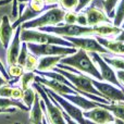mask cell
Returning a JSON list of instances; mask_svg holds the SVG:
<instances>
[{
	"mask_svg": "<svg viewBox=\"0 0 124 124\" xmlns=\"http://www.w3.org/2000/svg\"><path fill=\"white\" fill-rule=\"evenodd\" d=\"M64 14H65V11L59 8V6H57L45 11L43 14L39 15L36 19L23 23L21 26L22 28H25V30H35V28L46 27V26L62 25Z\"/></svg>",
	"mask_w": 124,
	"mask_h": 124,
	"instance_id": "3",
	"label": "cell"
},
{
	"mask_svg": "<svg viewBox=\"0 0 124 124\" xmlns=\"http://www.w3.org/2000/svg\"><path fill=\"white\" fill-rule=\"evenodd\" d=\"M100 45H102L111 54L116 56H124V43L118 41L113 38H103V37H96Z\"/></svg>",
	"mask_w": 124,
	"mask_h": 124,
	"instance_id": "16",
	"label": "cell"
},
{
	"mask_svg": "<svg viewBox=\"0 0 124 124\" xmlns=\"http://www.w3.org/2000/svg\"><path fill=\"white\" fill-rule=\"evenodd\" d=\"M86 122H87V124H100V123H95V122H92V121L87 120V119H86ZM103 124H111V123H103Z\"/></svg>",
	"mask_w": 124,
	"mask_h": 124,
	"instance_id": "44",
	"label": "cell"
},
{
	"mask_svg": "<svg viewBox=\"0 0 124 124\" xmlns=\"http://www.w3.org/2000/svg\"><path fill=\"white\" fill-rule=\"evenodd\" d=\"M12 90H13V87L11 86L10 83L6 84V85H2L1 87H0V97L11 98V96H12Z\"/></svg>",
	"mask_w": 124,
	"mask_h": 124,
	"instance_id": "32",
	"label": "cell"
},
{
	"mask_svg": "<svg viewBox=\"0 0 124 124\" xmlns=\"http://www.w3.org/2000/svg\"><path fill=\"white\" fill-rule=\"evenodd\" d=\"M92 83L95 86L97 90L100 93L101 97L107 100H109L111 103L114 102H123L124 103V92L121 88L112 85L110 83L103 81H98L92 77Z\"/></svg>",
	"mask_w": 124,
	"mask_h": 124,
	"instance_id": "8",
	"label": "cell"
},
{
	"mask_svg": "<svg viewBox=\"0 0 124 124\" xmlns=\"http://www.w3.org/2000/svg\"><path fill=\"white\" fill-rule=\"evenodd\" d=\"M121 28H122V30H124V22H123L122 25H121Z\"/></svg>",
	"mask_w": 124,
	"mask_h": 124,
	"instance_id": "46",
	"label": "cell"
},
{
	"mask_svg": "<svg viewBox=\"0 0 124 124\" xmlns=\"http://www.w3.org/2000/svg\"><path fill=\"white\" fill-rule=\"evenodd\" d=\"M78 4V0H59V8L64 10L65 12L68 11H75Z\"/></svg>",
	"mask_w": 124,
	"mask_h": 124,
	"instance_id": "29",
	"label": "cell"
},
{
	"mask_svg": "<svg viewBox=\"0 0 124 124\" xmlns=\"http://www.w3.org/2000/svg\"><path fill=\"white\" fill-rule=\"evenodd\" d=\"M38 31L50 34L57 35L60 37H88V36H95L94 27L90 26H81V25H66L62 24L58 26H46V27L37 28Z\"/></svg>",
	"mask_w": 124,
	"mask_h": 124,
	"instance_id": "5",
	"label": "cell"
},
{
	"mask_svg": "<svg viewBox=\"0 0 124 124\" xmlns=\"http://www.w3.org/2000/svg\"><path fill=\"white\" fill-rule=\"evenodd\" d=\"M8 83H9V82L7 81V79L1 75V73H0V87H1L2 85H6V84H8Z\"/></svg>",
	"mask_w": 124,
	"mask_h": 124,
	"instance_id": "42",
	"label": "cell"
},
{
	"mask_svg": "<svg viewBox=\"0 0 124 124\" xmlns=\"http://www.w3.org/2000/svg\"><path fill=\"white\" fill-rule=\"evenodd\" d=\"M16 109L15 108H9V109H0V113H12L15 112Z\"/></svg>",
	"mask_w": 124,
	"mask_h": 124,
	"instance_id": "41",
	"label": "cell"
},
{
	"mask_svg": "<svg viewBox=\"0 0 124 124\" xmlns=\"http://www.w3.org/2000/svg\"><path fill=\"white\" fill-rule=\"evenodd\" d=\"M28 54H30V51H28V48H27V44H26V43H22L21 51H20L19 58H17V64H20V65L24 66L26 59H27Z\"/></svg>",
	"mask_w": 124,
	"mask_h": 124,
	"instance_id": "30",
	"label": "cell"
},
{
	"mask_svg": "<svg viewBox=\"0 0 124 124\" xmlns=\"http://www.w3.org/2000/svg\"><path fill=\"white\" fill-rule=\"evenodd\" d=\"M27 44L28 51L31 54L40 57H47V56H61V57H68L71 54H75L77 51L76 48L74 47H64V46L58 45H50V44Z\"/></svg>",
	"mask_w": 124,
	"mask_h": 124,
	"instance_id": "6",
	"label": "cell"
},
{
	"mask_svg": "<svg viewBox=\"0 0 124 124\" xmlns=\"http://www.w3.org/2000/svg\"><path fill=\"white\" fill-rule=\"evenodd\" d=\"M47 6H58L59 0H44Z\"/></svg>",
	"mask_w": 124,
	"mask_h": 124,
	"instance_id": "40",
	"label": "cell"
},
{
	"mask_svg": "<svg viewBox=\"0 0 124 124\" xmlns=\"http://www.w3.org/2000/svg\"><path fill=\"white\" fill-rule=\"evenodd\" d=\"M76 17H77V13L75 11H68L64 14L63 24H66V25H75L76 24Z\"/></svg>",
	"mask_w": 124,
	"mask_h": 124,
	"instance_id": "31",
	"label": "cell"
},
{
	"mask_svg": "<svg viewBox=\"0 0 124 124\" xmlns=\"http://www.w3.org/2000/svg\"><path fill=\"white\" fill-rule=\"evenodd\" d=\"M113 39H116V40H118V41H122V43H124V30H121V32L119 33V35H116Z\"/></svg>",
	"mask_w": 124,
	"mask_h": 124,
	"instance_id": "39",
	"label": "cell"
},
{
	"mask_svg": "<svg viewBox=\"0 0 124 124\" xmlns=\"http://www.w3.org/2000/svg\"><path fill=\"white\" fill-rule=\"evenodd\" d=\"M14 124H21V123H19V122H16V123H14Z\"/></svg>",
	"mask_w": 124,
	"mask_h": 124,
	"instance_id": "47",
	"label": "cell"
},
{
	"mask_svg": "<svg viewBox=\"0 0 124 124\" xmlns=\"http://www.w3.org/2000/svg\"><path fill=\"white\" fill-rule=\"evenodd\" d=\"M41 98L39 94L36 92V96H35V100L33 103L32 108L30 110V119L32 124H43L44 119V110L40 105Z\"/></svg>",
	"mask_w": 124,
	"mask_h": 124,
	"instance_id": "19",
	"label": "cell"
},
{
	"mask_svg": "<svg viewBox=\"0 0 124 124\" xmlns=\"http://www.w3.org/2000/svg\"><path fill=\"white\" fill-rule=\"evenodd\" d=\"M114 124H124V121L119 120V119H116V121H114Z\"/></svg>",
	"mask_w": 124,
	"mask_h": 124,
	"instance_id": "43",
	"label": "cell"
},
{
	"mask_svg": "<svg viewBox=\"0 0 124 124\" xmlns=\"http://www.w3.org/2000/svg\"><path fill=\"white\" fill-rule=\"evenodd\" d=\"M83 116L85 119L92 121L95 123H114L116 118L110 111H108L106 108L98 106L96 108L89 109L87 111H83Z\"/></svg>",
	"mask_w": 124,
	"mask_h": 124,
	"instance_id": "11",
	"label": "cell"
},
{
	"mask_svg": "<svg viewBox=\"0 0 124 124\" xmlns=\"http://www.w3.org/2000/svg\"><path fill=\"white\" fill-rule=\"evenodd\" d=\"M0 73H1V75L7 79V81L10 82L11 78H10V76H9V74H8V71H7L6 66L3 65V63H2L1 60H0Z\"/></svg>",
	"mask_w": 124,
	"mask_h": 124,
	"instance_id": "36",
	"label": "cell"
},
{
	"mask_svg": "<svg viewBox=\"0 0 124 124\" xmlns=\"http://www.w3.org/2000/svg\"><path fill=\"white\" fill-rule=\"evenodd\" d=\"M9 108H17V109L23 110V111H30V108L26 107L22 100L0 97V109H9Z\"/></svg>",
	"mask_w": 124,
	"mask_h": 124,
	"instance_id": "20",
	"label": "cell"
},
{
	"mask_svg": "<svg viewBox=\"0 0 124 124\" xmlns=\"http://www.w3.org/2000/svg\"><path fill=\"white\" fill-rule=\"evenodd\" d=\"M120 1L121 0H105L103 1V10L112 21L114 17V10Z\"/></svg>",
	"mask_w": 124,
	"mask_h": 124,
	"instance_id": "27",
	"label": "cell"
},
{
	"mask_svg": "<svg viewBox=\"0 0 124 124\" xmlns=\"http://www.w3.org/2000/svg\"><path fill=\"white\" fill-rule=\"evenodd\" d=\"M60 64L72 66L75 70L79 71V72L84 73V74L88 75L93 78L102 81V77H101V74L99 72L97 64L92 59L90 54L88 52H86L85 50L77 49V51L75 54L68 57H63L60 61Z\"/></svg>",
	"mask_w": 124,
	"mask_h": 124,
	"instance_id": "1",
	"label": "cell"
},
{
	"mask_svg": "<svg viewBox=\"0 0 124 124\" xmlns=\"http://www.w3.org/2000/svg\"><path fill=\"white\" fill-rule=\"evenodd\" d=\"M15 30L12 27L10 17L8 15H3L0 21V43L4 49H8L13 36H14Z\"/></svg>",
	"mask_w": 124,
	"mask_h": 124,
	"instance_id": "14",
	"label": "cell"
},
{
	"mask_svg": "<svg viewBox=\"0 0 124 124\" xmlns=\"http://www.w3.org/2000/svg\"><path fill=\"white\" fill-rule=\"evenodd\" d=\"M21 31H22V26L16 27L14 36H13L12 40H11L8 49H7V64H8V66L17 63V58H19V54L22 47Z\"/></svg>",
	"mask_w": 124,
	"mask_h": 124,
	"instance_id": "13",
	"label": "cell"
},
{
	"mask_svg": "<svg viewBox=\"0 0 124 124\" xmlns=\"http://www.w3.org/2000/svg\"><path fill=\"white\" fill-rule=\"evenodd\" d=\"M32 86L39 94V96H40V98H41L40 105L46 114L45 116L47 118L48 122L50 124H66L65 120H64V116H63L62 108L52 98V96L47 94L44 90L43 86L39 83H37V82H34V84Z\"/></svg>",
	"mask_w": 124,
	"mask_h": 124,
	"instance_id": "2",
	"label": "cell"
},
{
	"mask_svg": "<svg viewBox=\"0 0 124 124\" xmlns=\"http://www.w3.org/2000/svg\"><path fill=\"white\" fill-rule=\"evenodd\" d=\"M90 54V57H92V59L94 60V62L97 64V66H98L99 72H100L101 77H102V81L107 82V83H110V84H112V85L123 89L124 87L120 84V82L118 81V77H116V71L114 70L113 68H111L107 62L103 60L101 54H97V52H92V54Z\"/></svg>",
	"mask_w": 124,
	"mask_h": 124,
	"instance_id": "9",
	"label": "cell"
},
{
	"mask_svg": "<svg viewBox=\"0 0 124 124\" xmlns=\"http://www.w3.org/2000/svg\"><path fill=\"white\" fill-rule=\"evenodd\" d=\"M93 1L94 0H78V4H77V8L75 10V12L78 13L81 11L85 10L86 8H88L90 6V2H93Z\"/></svg>",
	"mask_w": 124,
	"mask_h": 124,
	"instance_id": "35",
	"label": "cell"
},
{
	"mask_svg": "<svg viewBox=\"0 0 124 124\" xmlns=\"http://www.w3.org/2000/svg\"><path fill=\"white\" fill-rule=\"evenodd\" d=\"M21 40L22 43L50 44V45L64 46V47H74L70 41L64 39L63 37L57 36V35L50 34V33L41 32V31H36V30H25V28H22Z\"/></svg>",
	"mask_w": 124,
	"mask_h": 124,
	"instance_id": "4",
	"label": "cell"
},
{
	"mask_svg": "<svg viewBox=\"0 0 124 124\" xmlns=\"http://www.w3.org/2000/svg\"><path fill=\"white\" fill-rule=\"evenodd\" d=\"M103 60L107 62L111 68H113L116 71L123 70L124 71V58L123 57H113L112 54H101Z\"/></svg>",
	"mask_w": 124,
	"mask_h": 124,
	"instance_id": "22",
	"label": "cell"
},
{
	"mask_svg": "<svg viewBox=\"0 0 124 124\" xmlns=\"http://www.w3.org/2000/svg\"><path fill=\"white\" fill-rule=\"evenodd\" d=\"M43 124H50V123H48V120L46 116H44V119H43Z\"/></svg>",
	"mask_w": 124,
	"mask_h": 124,
	"instance_id": "45",
	"label": "cell"
},
{
	"mask_svg": "<svg viewBox=\"0 0 124 124\" xmlns=\"http://www.w3.org/2000/svg\"><path fill=\"white\" fill-rule=\"evenodd\" d=\"M122 90H123V92H124V88H123V89H122Z\"/></svg>",
	"mask_w": 124,
	"mask_h": 124,
	"instance_id": "48",
	"label": "cell"
},
{
	"mask_svg": "<svg viewBox=\"0 0 124 124\" xmlns=\"http://www.w3.org/2000/svg\"><path fill=\"white\" fill-rule=\"evenodd\" d=\"M63 57L61 56H47L40 57L38 62V66L35 72H48V71H54V68H57L60 63L61 59Z\"/></svg>",
	"mask_w": 124,
	"mask_h": 124,
	"instance_id": "17",
	"label": "cell"
},
{
	"mask_svg": "<svg viewBox=\"0 0 124 124\" xmlns=\"http://www.w3.org/2000/svg\"><path fill=\"white\" fill-rule=\"evenodd\" d=\"M7 71H8V74L10 76V78H20L23 75V73L25 72L23 66L17 63L13 64V65H9Z\"/></svg>",
	"mask_w": 124,
	"mask_h": 124,
	"instance_id": "28",
	"label": "cell"
},
{
	"mask_svg": "<svg viewBox=\"0 0 124 124\" xmlns=\"http://www.w3.org/2000/svg\"><path fill=\"white\" fill-rule=\"evenodd\" d=\"M35 82H37V83H39V84H41V85L48 87L49 89H51L52 92L57 93V94L60 95V96H63V95H66V94L68 95L78 94L75 89H73L72 87L65 85V84L60 83V82L54 81V79H51V78L39 76V75H37V74H36V77H35Z\"/></svg>",
	"mask_w": 124,
	"mask_h": 124,
	"instance_id": "12",
	"label": "cell"
},
{
	"mask_svg": "<svg viewBox=\"0 0 124 124\" xmlns=\"http://www.w3.org/2000/svg\"><path fill=\"white\" fill-rule=\"evenodd\" d=\"M62 111H63V110H62ZM63 116H64V120H65L66 124H78L75 120H73L71 116H69L68 114L65 113V112H63Z\"/></svg>",
	"mask_w": 124,
	"mask_h": 124,
	"instance_id": "38",
	"label": "cell"
},
{
	"mask_svg": "<svg viewBox=\"0 0 124 124\" xmlns=\"http://www.w3.org/2000/svg\"><path fill=\"white\" fill-rule=\"evenodd\" d=\"M35 96H36V90L32 87L27 88V89L24 90L23 93V98H22V101H23V103L26 106L27 108H32L33 103H34V100H35Z\"/></svg>",
	"mask_w": 124,
	"mask_h": 124,
	"instance_id": "26",
	"label": "cell"
},
{
	"mask_svg": "<svg viewBox=\"0 0 124 124\" xmlns=\"http://www.w3.org/2000/svg\"><path fill=\"white\" fill-rule=\"evenodd\" d=\"M76 24L77 25H81V26H88L87 25V17H86V14L84 13V11H81V12L77 13Z\"/></svg>",
	"mask_w": 124,
	"mask_h": 124,
	"instance_id": "34",
	"label": "cell"
},
{
	"mask_svg": "<svg viewBox=\"0 0 124 124\" xmlns=\"http://www.w3.org/2000/svg\"><path fill=\"white\" fill-rule=\"evenodd\" d=\"M68 41H70L76 49L85 50L88 54L97 52L100 54H111L102 45L99 44L96 36H88V37H65Z\"/></svg>",
	"mask_w": 124,
	"mask_h": 124,
	"instance_id": "7",
	"label": "cell"
},
{
	"mask_svg": "<svg viewBox=\"0 0 124 124\" xmlns=\"http://www.w3.org/2000/svg\"><path fill=\"white\" fill-rule=\"evenodd\" d=\"M23 93H24V90L22 89L20 86H17V87H13L11 98L15 99V100H22V98H23Z\"/></svg>",
	"mask_w": 124,
	"mask_h": 124,
	"instance_id": "33",
	"label": "cell"
},
{
	"mask_svg": "<svg viewBox=\"0 0 124 124\" xmlns=\"http://www.w3.org/2000/svg\"><path fill=\"white\" fill-rule=\"evenodd\" d=\"M87 17V25L90 27L100 25V24H113V21L107 15L103 9L97 8L90 4L88 8L83 10Z\"/></svg>",
	"mask_w": 124,
	"mask_h": 124,
	"instance_id": "10",
	"label": "cell"
},
{
	"mask_svg": "<svg viewBox=\"0 0 124 124\" xmlns=\"http://www.w3.org/2000/svg\"><path fill=\"white\" fill-rule=\"evenodd\" d=\"M35 77H36L35 72H24L23 75L19 78V86L23 90L32 87V85L35 82Z\"/></svg>",
	"mask_w": 124,
	"mask_h": 124,
	"instance_id": "23",
	"label": "cell"
},
{
	"mask_svg": "<svg viewBox=\"0 0 124 124\" xmlns=\"http://www.w3.org/2000/svg\"><path fill=\"white\" fill-rule=\"evenodd\" d=\"M122 28L114 26L113 24H100V25L94 26V32L96 37H103V38H109V37H114L119 35Z\"/></svg>",
	"mask_w": 124,
	"mask_h": 124,
	"instance_id": "18",
	"label": "cell"
},
{
	"mask_svg": "<svg viewBox=\"0 0 124 124\" xmlns=\"http://www.w3.org/2000/svg\"><path fill=\"white\" fill-rule=\"evenodd\" d=\"M124 22V0H121L118 3L116 10H114V17H113V25L121 27Z\"/></svg>",
	"mask_w": 124,
	"mask_h": 124,
	"instance_id": "24",
	"label": "cell"
},
{
	"mask_svg": "<svg viewBox=\"0 0 124 124\" xmlns=\"http://www.w3.org/2000/svg\"><path fill=\"white\" fill-rule=\"evenodd\" d=\"M116 77H118V81L120 82V84L124 87V71L123 70L116 71Z\"/></svg>",
	"mask_w": 124,
	"mask_h": 124,
	"instance_id": "37",
	"label": "cell"
},
{
	"mask_svg": "<svg viewBox=\"0 0 124 124\" xmlns=\"http://www.w3.org/2000/svg\"><path fill=\"white\" fill-rule=\"evenodd\" d=\"M99 106L106 108L108 111H110L116 119L124 121V103L123 102H114V103H109V105L99 103Z\"/></svg>",
	"mask_w": 124,
	"mask_h": 124,
	"instance_id": "21",
	"label": "cell"
},
{
	"mask_svg": "<svg viewBox=\"0 0 124 124\" xmlns=\"http://www.w3.org/2000/svg\"><path fill=\"white\" fill-rule=\"evenodd\" d=\"M38 62H39V58L37 56L33 54H28L27 59L25 61V64H24V71L25 72H35L37 70V66H38Z\"/></svg>",
	"mask_w": 124,
	"mask_h": 124,
	"instance_id": "25",
	"label": "cell"
},
{
	"mask_svg": "<svg viewBox=\"0 0 124 124\" xmlns=\"http://www.w3.org/2000/svg\"><path fill=\"white\" fill-rule=\"evenodd\" d=\"M62 97L69 100L70 102H72L73 105H75L76 107H78L79 109H82L83 111H87L89 109H93V108H96L99 106V102H96V101H93L90 99L86 98V97L82 96L79 94L76 95H63Z\"/></svg>",
	"mask_w": 124,
	"mask_h": 124,
	"instance_id": "15",
	"label": "cell"
}]
</instances>
